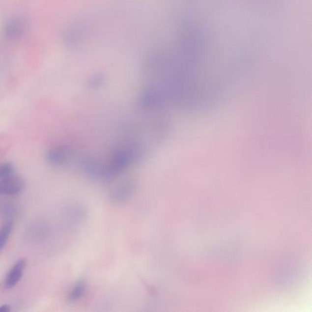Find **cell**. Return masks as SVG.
I'll return each instance as SVG.
<instances>
[{
  "label": "cell",
  "instance_id": "1",
  "mask_svg": "<svg viewBox=\"0 0 312 312\" xmlns=\"http://www.w3.org/2000/svg\"><path fill=\"white\" fill-rule=\"evenodd\" d=\"M46 160L51 166H66L72 160V151L62 145L52 146L47 152Z\"/></svg>",
  "mask_w": 312,
  "mask_h": 312
},
{
  "label": "cell",
  "instance_id": "2",
  "mask_svg": "<svg viewBox=\"0 0 312 312\" xmlns=\"http://www.w3.org/2000/svg\"><path fill=\"white\" fill-rule=\"evenodd\" d=\"M26 267L27 260L24 258L18 260L13 266H11L4 279V286L6 289H11L20 283V280L24 276Z\"/></svg>",
  "mask_w": 312,
  "mask_h": 312
},
{
  "label": "cell",
  "instance_id": "3",
  "mask_svg": "<svg viewBox=\"0 0 312 312\" xmlns=\"http://www.w3.org/2000/svg\"><path fill=\"white\" fill-rule=\"evenodd\" d=\"M25 189V181L19 176L14 175L9 178L0 179V195L15 196L22 193Z\"/></svg>",
  "mask_w": 312,
  "mask_h": 312
},
{
  "label": "cell",
  "instance_id": "4",
  "mask_svg": "<svg viewBox=\"0 0 312 312\" xmlns=\"http://www.w3.org/2000/svg\"><path fill=\"white\" fill-rule=\"evenodd\" d=\"M87 292V283L84 279H80L73 284L70 289L68 299L71 302H77L83 299Z\"/></svg>",
  "mask_w": 312,
  "mask_h": 312
},
{
  "label": "cell",
  "instance_id": "5",
  "mask_svg": "<svg viewBox=\"0 0 312 312\" xmlns=\"http://www.w3.org/2000/svg\"><path fill=\"white\" fill-rule=\"evenodd\" d=\"M49 232H50L49 226H47L46 224L40 223V222L34 224L29 230L30 236L35 240L45 239L48 236Z\"/></svg>",
  "mask_w": 312,
  "mask_h": 312
},
{
  "label": "cell",
  "instance_id": "6",
  "mask_svg": "<svg viewBox=\"0 0 312 312\" xmlns=\"http://www.w3.org/2000/svg\"><path fill=\"white\" fill-rule=\"evenodd\" d=\"M13 231V222L6 221L3 226L0 227V252L4 249L7 245V241L9 239L11 233Z\"/></svg>",
  "mask_w": 312,
  "mask_h": 312
},
{
  "label": "cell",
  "instance_id": "7",
  "mask_svg": "<svg viewBox=\"0 0 312 312\" xmlns=\"http://www.w3.org/2000/svg\"><path fill=\"white\" fill-rule=\"evenodd\" d=\"M85 213L82 207L73 206L67 210L66 219L70 221L72 224H78L83 222Z\"/></svg>",
  "mask_w": 312,
  "mask_h": 312
},
{
  "label": "cell",
  "instance_id": "8",
  "mask_svg": "<svg viewBox=\"0 0 312 312\" xmlns=\"http://www.w3.org/2000/svg\"><path fill=\"white\" fill-rule=\"evenodd\" d=\"M22 23H23L22 21H20V20H17V19H14L12 22L7 23V28L5 29L7 37L10 38V39H11V38H12V39H16V38H18L16 32H19L20 35L23 33L24 26H23Z\"/></svg>",
  "mask_w": 312,
  "mask_h": 312
},
{
  "label": "cell",
  "instance_id": "9",
  "mask_svg": "<svg viewBox=\"0 0 312 312\" xmlns=\"http://www.w3.org/2000/svg\"><path fill=\"white\" fill-rule=\"evenodd\" d=\"M0 212L6 221H10V222H13L14 218L18 215V209L9 203H6L1 206Z\"/></svg>",
  "mask_w": 312,
  "mask_h": 312
},
{
  "label": "cell",
  "instance_id": "10",
  "mask_svg": "<svg viewBox=\"0 0 312 312\" xmlns=\"http://www.w3.org/2000/svg\"><path fill=\"white\" fill-rule=\"evenodd\" d=\"M16 175V168L10 162H4L0 164V179L9 178Z\"/></svg>",
  "mask_w": 312,
  "mask_h": 312
},
{
  "label": "cell",
  "instance_id": "11",
  "mask_svg": "<svg viewBox=\"0 0 312 312\" xmlns=\"http://www.w3.org/2000/svg\"><path fill=\"white\" fill-rule=\"evenodd\" d=\"M11 311V308L9 305H3L0 307V312H8Z\"/></svg>",
  "mask_w": 312,
  "mask_h": 312
}]
</instances>
